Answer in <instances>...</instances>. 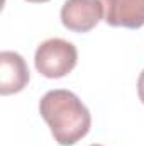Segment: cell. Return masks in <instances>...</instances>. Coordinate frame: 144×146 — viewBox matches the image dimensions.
I'll return each instance as SVG.
<instances>
[{
  "label": "cell",
  "mask_w": 144,
  "mask_h": 146,
  "mask_svg": "<svg viewBox=\"0 0 144 146\" xmlns=\"http://www.w3.org/2000/svg\"><path fill=\"white\" fill-rule=\"evenodd\" d=\"M41 117L51 129L54 141L61 146H73L83 139L92 126V115L76 94L65 88L49 90L39 102Z\"/></svg>",
  "instance_id": "6da1fadb"
},
{
  "label": "cell",
  "mask_w": 144,
  "mask_h": 146,
  "mask_svg": "<svg viewBox=\"0 0 144 146\" xmlns=\"http://www.w3.org/2000/svg\"><path fill=\"white\" fill-rule=\"evenodd\" d=\"M76 46L61 37H51L41 42L34 54L36 70L46 78H63L76 66Z\"/></svg>",
  "instance_id": "7a4b0ae2"
},
{
  "label": "cell",
  "mask_w": 144,
  "mask_h": 146,
  "mask_svg": "<svg viewBox=\"0 0 144 146\" xmlns=\"http://www.w3.org/2000/svg\"><path fill=\"white\" fill-rule=\"evenodd\" d=\"M31 80L26 60L15 51L0 53V94L12 95L22 92Z\"/></svg>",
  "instance_id": "277c9868"
},
{
  "label": "cell",
  "mask_w": 144,
  "mask_h": 146,
  "mask_svg": "<svg viewBox=\"0 0 144 146\" xmlns=\"http://www.w3.org/2000/svg\"><path fill=\"white\" fill-rule=\"evenodd\" d=\"M104 21L112 27L139 29L144 26V0H102Z\"/></svg>",
  "instance_id": "5b68a950"
},
{
  "label": "cell",
  "mask_w": 144,
  "mask_h": 146,
  "mask_svg": "<svg viewBox=\"0 0 144 146\" xmlns=\"http://www.w3.org/2000/svg\"><path fill=\"white\" fill-rule=\"evenodd\" d=\"M27 2H32V3H42V2H49V0H27Z\"/></svg>",
  "instance_id": "52a82bcc"
},
{
  "label": "cell",
  "mask_w": 144,
  "mask_h": 146,
  "mask_svg": "<svg viewBox=\"0 0 144 146\" xmlns=\"http://www.w3.org/2000/svg\"><path fill=\"white\" fill-rule=\"evenodd\" d=\"M102 0H66L61 7V22L73 33H88L105 17Z\"/></svg>",
  "instance_id": "3957f363"
},
{
  "label": "cell",
  "mask_w": 144,
  "mask_h": 146,
  "mask_svg": "<svg viewBox=\"0 0 144 146\" xmlns=\"http://www.w3.org/2000/svg\"><path fill=\"white\" fill-rule=\"evenodd\" d=\"M137 95H139V100L144 104V70L137 78Z\"/></svg>",
  "instance_id": "8992f818"
},
{
  "label": "cell",
  "mask_w": 144,
  "mask_h": 146,
  "mask_svg": "<svg viewBox=\"0 0 144 146\" xmlns=\"http://www.w3.org/2000/svg\"><path fill=\"white\" fill-rule=\"evenodd\" d=\"M90 146H104V145H90Z\"/></svg>",
  "instance_id": "ba28073f"
}]
</instances>
